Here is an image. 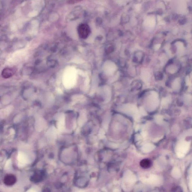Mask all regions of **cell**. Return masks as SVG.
Instances as JSON below:
<instances>
[{"instance_id": "6da1fadb", "label": "cell", "mask_w": 192, "mask_h": 192, "mask_svg": "<svg viewBox=\"0 0 192 192\" xmlns=\"http://www.w3.org/2000/svg\"><path fill=\"white\" fill-rule=\"evenodd\" d=\"M76 81V73L74 68H69L66 70L64 76V85L71 88L74 85Z\"/></svg>"}, {"instance_id": "7a4b0ae2", "label": "cell", "mask_w": 192, "mask_h": 192, "mask_svg": "<svg viewBox=\"0 0 192 192\" xmlns=\"http://www.w3.org/2000/svg\"><path fill=\"white\" fill-rule=\"evenodd\" d=\"M16 180V177L15 175L8 174L5 176L3 182L7 186H12L15 183Z\"/></svg>"}, {"instance_id": "3957f363", "label": "cell", "mask_w": 192, "mask_h": 192, "mask_svg": "<svg viewBox=\"0 0 192 192\" xmlns=\"http://www.w3.org/2000/svg\"><path fill=\"white\" fill-rule=\"evenodd\" d=\"M89 28L85 24H82L78 27V32L80 35L82 37H87L89 33Z\"/></svg>"}, {"instance_id": "277c9868", "label": "cell", "mask_w": 192, "mask_h": 192, "mask_svg": "<svg viewBox=\"0 0 192 192\" xmlns=\"http://www.w3.org/2000/svg\"><path fill=\"white\" fill-rule=\"evenodd\" d=\"M155 19L153 17H148L144 21V25L146 28H153L155 25Z\"/></svg>"}, {"instance_id": "5b68a950", "label": "cell", "mask_w": 192, "mask_h": 192, "mask_svg": "<svg viewBox=\"0 0 192 192\" xmlns=\"http://www.w3.org/2000/svg\"><path fill=\"white\" fill-rule=\"evenodd\" d=\"M13 74V71L10 68H5L2 72V76L5 78H8L12 76Z\"/></svg>"}, {"instance_id": "8992f818", "label": "cell", "mask_w": 192, "mask_h": 192, "mask_svg": "<svg viewBox=\"0 0 192 192\" xmlns=\"http://www.w3.org/2000/svg\"><path fill=\"white\" fill-rule=\"evenodd\" d=\"M140 165L143 168H149L152 166L151 161L148 159H143L140 162Z\"/></svg>"}, {"instance_id": "52a82bcc", "label": "cell", "mask_w": 192, "mask_h": 192, "mask_svg": "<svg viewBox=\"0 0 192 192\" xmlns=\"http://www.w3.org/2000/svg\"><path fill=\"white\" fill-rule=\"evenodd\" d=\"M150 74H149V73L148 71H144L142 72V77L143 80L145 82H148V81H149V78H150Z\"/></svg>"}, {"instance_id": "ba28073f", "label": "cell", "mask_w": 192, "mask_h": 192, "mask_svg": "<svg viewBox=\"0 0 192 192\" xmlns=\"http://www.w3.org/2000/svg\"><path fill=\"white\" fill-rule=\"evenodd\" d=\"M83 0H68L67 3L69 4H74L79 3Z\"/></svg>"}, {"instance_id": "9c48e42d", "label": "cell", "mask_w": 192, "mask_h": 192, "mask_svg": "<svg viewBox=\"0 0 192 192\" xmlns=\"http://www.w3.org/2000/svg\"><path fill=\"white\" fill-rule=\"evenodd\" d=\"M179 85H180V81H179V79H176L174 83V88L175 89H178L179 86H180Z\"/></svg>"}, {"instance_id": "30bf717a", "label": "cell", "mask_w": 192, "mask_h": 192, "mask_svg": "<svg viewBox=\"0 0 192 192\" xmlns=\"http://www.w3.org/2000/svg\"><path fill=\"white\" fill-rule=\"evenodd\" d=\"M160 44L157 45L155 47V49H159V48L160 47Z\"/></svg>"}]
</instances>
